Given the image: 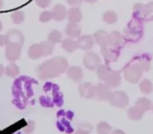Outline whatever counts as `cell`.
Instances as JSON below:
<instances>
[{
	"label": "cell",
	"mask_w": 153,
	"mask_h": 134,
	"mask_svg": "<svg viewBox=\"0 0 153 134\" xmlns=\"http://www.w3.org/2000/svg\"><path fill=\"white\" fill-rule=\"evenodd\" d=\"M68 68V63L64 58H55L45 63L41 64L38 67V76L41 79L58 77L60 73H63Z\"/></svg>",
	"instance_id": "cell-1"
},
{
	"label": "cell",
	"mask_w": 153,
	"mask_h": 134,
	"mask_svg": "<svg viewBox=\"0 0 153 134\" xmlns=\"http://www.w3.org/2000/svg\"><path fill=\"white\" fill-rule=\"evenodd\" d=\"M142 75H143V70L136 64L127 67L125 70V79L128 82L133 84L137 83L140 81V79L142 78Z\"/></svg>",
	"instance_id": "cell-2"
},
{
	"label": "cell",
	"mask_w": 153,
	"mask_h": 134,
	"mask_svg": "<svg viewBox=\"0 0 153 134\" xmlns=\"http://www.w3.org/2000/svg\"><path fill=\"white\" fill-rule=\"evenodd\" d=\"M110 101L111 105L114 107H119V108H123V107L127 106L128 104V96L124 91H115L110 93V96L108 98Z\"/></svg>",
	"instance_id": "cell-3"
},
{
	"label": "cell",
	"mask_w": 153,
	"mask_h": 134,
	"mask_svg": "<svg viewBox=\"0 0 153 134\" xmlns=\"http://www.w3.org/2000/svg\"><path fill=\"white\" fill-rule=\"evenodd\" d=\"M83 63H84V65H85V67H87L88 69H90V70H96L99 66L101 65L100 64L101 60H100V57H99L97 53L89 51V53L84 55Z\"/></svg>",
	"instance_id": "cell-4"
},
{
	"label": "cell",
	"mask_w": 153,
	"mask_h": 134,
	"mask_svg": "<svg viewBox=\"0 0 153 134\" xmlns=\"http://www.w3.org/2000/svg\"><path fill=\"white\" fill-rule=\"evenodd\" d=\"M101 53H102L104 59L106 60V62H114L117 61V59L120 56L119 49H114L112 47H101Z\"/></svg>",
	"instance_id": "cell-5"
},
{
	"label": "cell",
	"mask_w": 153,
	"mask_h": 134,
	"mask_svg": "<svg viewBox=\"0 0 153 134\" xmlns=\"http://www.w3.org/2000/svg\"><path fill=\"white\" fill-rule=\"evenodd\" d=\"M124 38L119 32H112L107 36V44L109 47H119L123 44Z\"/></svg>",
	"instance_id": "cell-6"
},
{
	"label": "cell",
	"mask_w": 153,
	"mask_h": 134,
	"mask_svg": "<svg viewBox=\"0 0 153 134\" xmlns=\"http://www.w3.org/2000/svg\"><path fill=\"white\" fill-rule=\"evenodd\" d=\"M21 45L18 43H11L7 49V58L11 61H15L20 57Z\"/></svg>",
	"instance_id": "cell-7"
},
{
	"label": "cell",
	"mask_w": 153,
	"mask_h": 134,
	"mask_svg": "<svg viewBox=\"0 0 153 134\" xmlns=\"http://www.w3.org/2000/svg\"><path fill=\"white\" fill-rule=\"evenodd\" d=\"M51 16H53V19L56 21H62L67 16V10L64 5L56 4L51 11Z\"/></svg>",
	"instance_id": "cell-8"
},
{
	"label": "cell",
	"mask_w": 153,
	"mask_h": 134,
	"mask_svg": "<svg viewBox=\"0 0 153 134\" xmlns=\"http://www.w3.org/2000/svg\"><path fill=\"white\" fill-rule=\"evenodd\" d=\"M110 88L106 85V84H99L96 86V93L94 96L99 98V100H108L110 96Z\"/></svg>",
	"instance_id": "cell-9"
},
{
	"label": "cell",
	"mask_w": 153,
	"mask_h": 134,
	"mask_svg": "<svg viewBox=\"0 0 153 134\" xmlns=\"http://www.w3.org/2000/svg\"><path fill=\"white\" fill-rule=\"evenodd\" d=\"M79 91L83 98H94V93H96V87L94 85H91L90 83H83L80 85Z\"/></svg>",
	"instance_id": "cell-10"
},
{
	"label": "cell",
	"mask_w": 153,
	"mask_h": 134,
	"mask_svg": "<svg viewBox=\"0 0 153 134\" xmlns=\"http://www.w3.org/2000/svg\"><path fill=\"white\" fill-rule=\"evenodd\" d=\"M76 44H78V47H80L81 49H84V50H89L90 48H92L94 44V38L91 36H82L79 37V40L76 41Z\"/></svg>",
	"instance_id": "cell-11"
},
{
	"label": "cell",
	"mask_w": 153,
	"mask_h": 134,
	"mask_svg": "<svg viewBox=\"0 0 153 134\" xmlns=\"http://www.w3.org/2000/svg\"><path fill=\"white\" fill-rule=\"evenodd\" d=\"M105 83L106 85L108 86L109 88L110 87H117V86L121 84V76L117 71H110V73L108 75V77L106 78L105 80Z\"/></svg>",
	"instance_id": "cell-12"
},
{
	"label": "cell",
	"mask_w": 153,
	"mask_h": 134,
	"mask_svg": "<svg viewBox=\"0 0 153 134\" xmlns=\"http://www.w3.org/2000/svg\"><path fill=\"white\" fill-rule=\"evenodd\" d=\"M67 76L74 82H80L83 78V70L79 66H72L67 70Z\"/></svg>",
	"instance_id": "cell-13"
},
{
	"label": "cell",
	"mask_w": 153,
	"mask_h": 134,
	"mask_svg": "<svg viewBox=\"0 0 153 134\" xmlns=\"http://www.w3.org/2000/svg\"><path fill=\"white\" fill-rule=\"evenodd\" d=\"M67 19L69 23H76L82 20V12L79 7H72L67 12Z\"/></svg>",
	"instance_id": "cell-14"
},
{
	"label": "cell",
	"mask_w": 153,
	"mask_h": 134,
	"mask_svg": "<svg viewBox=\"0 0 153 134\" xmlns=\"http://www.w3.org/2000/svg\"><path fill=\"white\" fill-rule=\"evenodd\" d=\"M65 34L69 38H78L81 34V27L76 23H68L65 27Z\"/></svg>",
	"instance_id": "cell-15"
},
{
	"label": "cell",
	"mask_w": 153,
	"mask_h": 134,
	"mask_svg": "<svg viewBox=\"0 0 153 134\" xmlns=\"http://www.w3.org/2000/svg\"><path fill=\"white\" fill-rule=\"evenodd\" d=\"M107 36L108 35L106 34L105 30H98L94 35V41L97 44L100 45L101 47H106L108 46V44H107Z\"/></svg>",
	"instance_id": "cell-16"
},
{
	"label": "cell",
	"mask_w": 153,
	"mask_h": 134,
	"mask_svg": "<svg viewBox=\"0 0 153 134\" xmlns=\"http://www.w3.org/2000/svg\"><path fill=\"white\" fill-rule=\"evenodd\" d=\"M28 56H30L32 59H38V58L44 56V53H43V48L42 45L40 44H34L30 47L28 49Z\"/></svg>",
	"instance_id": "cell-17"
},
{
	"label": "cell",
	"mask_w": 153,
	"mask_h": 134,
	"mask_svg": "<svg viewBox=\"0 0 153 134\" xmlns=\"http://www.w3.org/2000/svg\"><path fill=\"white\" fill-rule=\"evenodd\" d=\"M62 47L65 49L68 53H74L76 48H78V44L74 40H72L71 38H66L62 42Z\"/></svg>",
	"instance_id": "cell-18"
},
{
	"label": "cell",
	"mask_w": 153,
	"mask_h": 134,
	"mask_svg": "<svg viewBox=\"0 0 153 134\" xmlns=\"http://www.w3.org/2000/svg\"><path fill=\"white\" fill-rule=\"evenodd\" d=\"M111 69L109 68L107 65H100L97 68V73H98V77L100 80H102V81H105L106 80V78L108 77V75L110 73Z\"/></svg>",
	"instance_id": "cell-19"
},
{
	"label": "cell",
	"mask_w": 153,
	"mask_h": 134,
	"mask_svg": "<svg viewBox=\"0 0 153 134\" xmlns=\"http://www.w3.org/2000/svg\"><path fill=\"white\" fill-rule=\"evenodd\" d=\"M135 106L137 107L138 109H140L143 112H144V111H147V110H149V109H150L151 102H150V100H148V98H138V100L136 101Z\"/></svg>",
	"instance_id": "cell-20"
},
{
	"label": "cell",
	"mask_w": 153,
	"mask_h": 134,
	"mask_svg": "<svg viewBox=\"0 0 153 134\" xmlns=\"http://www.w3.org/2000/svg\"><path fill=\"white\" fill-rule=\"evenodd\" d=\"M103 20L108 24H113L117 21V15L113 11H107L103 14Z\"/></svg>",
	"instance_id": "cell-21"
},
{
	"label": "cell",
	"mask_w": 153,
	"mask_h": 134,
	"mask_svg": "<svg viewBox=\"0 0 153 134\" xmlns=\"http://www.w3.org/2000/svg\"><path fill=\"white\" fill-rule=\"evenodd\" d=\"M140 91L143 92V93L145 94H149L151 93V92L153 91V85L152 83H151L149 80H143L142 82H140Z\"/></svg>",
	"instance_id": "cell-22"
},
{
	"label": "cell",
	"mask_w": 153,
	"mask_h": 134,
	"mask_svg": "<svg viewBox=\"0 0 153 134\" xmlns=\"http://www.w3.org/2000/svg\"><path fill=\"white\" fill-rule=\"evenodd\" d=\"M62 40V34L58 30H53L51 32V34L48 35V42H51V44H56V43L61 42Z\"/></svg>",
	"instance_id": "cell-23"
},
{
	"label": "cell",
	"mask_w": 153,
	"mask_h": 134,
	"mask_svg": "<svg viewBox=\"0 0 153 134\" xmlns=\"http://www.w3.org/2000/svg\"><path fill=\"white\" fill-rule=\"evenodd\" d=\"M143 115V111L140 110V109H138L137 107H132L131 109L129 110V112H128V116L130 117V118L132 119H138L140 118Z\"/></svg>",
	"instance_id": "cell-24"
},
{
	"label": "cell",
	"mask_w": 153,
	"mask_h": 134,
	"mask_svg": "<svg viewBox=\"0 0 153 134\" xmlns=\"http://www.w3.org/2000/svg\"><path fill=\"white\" fill-rule=\"evenodd\" d=\"M111 131V128L106 123H101L98 126V132L99 134H108Z\"/></svg>",
	"instance_id": "cell-25"
},
{
	"label": "cell",
	"mask_w": 153,
	"mask_h": 134,
	"mask_svg": "<svg viewBox=\"0 0 153 134\" xmlns=\"http://www.w3.org/2000/svg\"><path fill=\"white\" fill-rule=\"evenodd\" d=\"M19 73V69H18V66H16L15 64H11L7 68V73L11 77H15V76L18 75Z\"/></svg>",
	"instance_id": "cell-26"
},
{
	"label": "cell",
	"mask_w": 153,
	"mask_h": 134,
	"mask_svg": "<svg viewBox=\"0 0 153 134\" xmlns=\"http://www.w3.org/2000/svg\"><path fill=\"white\" fill-rule=\"evenodd\" d=\"M12 19L15 23H21L24 19V15L22 12H15V13L12 15Z\"/></svg>",
	"instance_id": "cell-27"
},
{
	"label": "cell",
	"mask_w": 153,
	"mask_h": 134,
	"mask_svg": "<svg viewBox=\"0 0 153 134\" xmlns=\"http://www.w3.org/2000/svg\"><path fill=\"white\" fill-rule=\"evenodd\" d=\"M53 19V16H51V12L44 11L41 13L40 15V21L41 22H48Z\"/></svg>",
	"instance_id": "cell-28"
},
{
	"label": "cell",
	"mask_w": 153,
	"mask_h": 134,
	"mask_svg": "<svg viewBox=\"0 0 153 134\" xmlns=\"http://www.w3.org/2000/svg\"><path fill=\"white\" fill-rule=\"evenodd\" d=\"M51 0H36L37 5H39L40 7H43V9L48 7V5L51 4Z\"/></svg>",
	"instance_id": "cell-29"
},
{
	"label": "cell",
	"mask_w": 153,
	"mask_h": 134,
	"mask_svg": "<svg viewBox=\"0 0 153 134\" xmlns=\"http://www.w3.org/2000/svg\"><path fill=\"white\" fill-rule=\"evenodd\" d=\"M66 1H67L68 4L71 5V7H79V5L83 2V0H66Z\"/></svg>",
	"instance_id": "cell-30"
},
{
	"label": "cell",
	"mask_w": 153,
	"mask_h": 134,
	"mask_svg": "<svg viewBox=\"0 0 153 134\" xmlns=\"http://www.w3.org/2000/svg\"><path fill=\"white\" fill-rule=\"evenodd\" d=\"M5 43H7V37L0 36V45H3Z\"/></svg>",
	"instance_id": "cell-31"
},
{
	"label": "cell",
	"mask_w": 153,
	"mask_h": 134,
	"mask_svg": "<svg viewBox=\"0 0 153 134\" xmlns=\"http://www.w3.org/2000/svg\"><path fill=\"white\" fill-rule=\"evenodd\" d=\"M84 1H86V2H88V3H94V2H97L98 0H84Z\"/></svg>",
	"instance_id": "cell-32"
},
{
	"label": "cell",
	"mask_w": 153,
	"mask_h": 134,
	"mask_svg": "<svg viewBox=\"0 0 153 134\" xmlns=\"http://www.w3.org/2000/svg\"><path fill=\"white\" fill-rule=\"evenodd\" d=\"M112 134H124V132H122V131H114Z\"/></svg>",
	"instance_id": "cell-33"
},
{
	"label": "cell",
	"mask_w": 153,
	"mask_h": 134,
	"mask_svg": "<svg viewBox=\"0 0 153 134\" xmlns=\"http://www.w3.org/2000/svg\"><path fill=\"white\" fill-rule=\"evenodd\" d=\"M2 71H3V68H2V66L0 65V76L2 75Z\"/></svg>",
	"instance_id": "cell-34"
}]
</instances>
